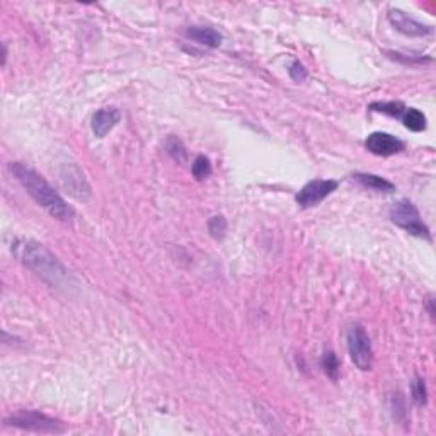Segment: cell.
Returning <instances> with one entry per match:
<instances>
[{
    "label": "cell",
    "mask_w": 436,
    "mask_h": 436,
    "mask_svg": "<svg viewBox=\"0 0 436 436\" xmlns=\"http://www.w3.org/2000/svg\"><path fill=\"white\" fill-rule=\"evenodd\" d=\"M10 252L22 266L55 288H70L76 281L65 264L50 249L33 238L16 237L10 244Z\"/></svg>",
    "instance_id": "obj_1"
},
{
    "label": "cell",
    "mask_w": 436,
    "mask_h": 436,
    "mask_svg": "<svg viewBox=\"0 0 436 436\" xmlns=\"http://www.w3.org/2000/svg\"><path fill=\"white\" fill-rule=\"evenodd\" d=\"M10 173H12L14 177L19 181L22 188L28 191V195L31 196L41 208H44L51 217L60 220V222H72L73 218L72 207H69L67 201L55 191L53 186H51L43 176H40L35 169H31V167L26 166V164L22 162H12L10 164Z\"/></svg>",
    "instance_id": "obj_2"
},
{
    "label": "cell",
    "mask_w": 436,
    "mask_h": 436,
    "mask_svg": "<svg viewBox=\"0 0 436 436\" xmlns=\"http://www.w3.org/2000/svg\"><path fill=\"white\" fill-rule=\"evenodd\" d=\"M6 426L17 428V430L33 431V433H63L65 424L60 419L43 415L40 411H19L6 417Z\"/></svg>",
    "instance_id": "obj_3"
},
{
    "label": "cell",
    "mask_w": 436,
    "mask_h": 436,
    "mask_svg": "<svg viewBox=\"0 0 436 436\" xmlns=\"http://www.w3.org/2000/svg\"><path fill=\"white\" fill-rule=\"evenodd\" d=\"M389 217L397 227L404 229L411 236L431 241L430 229H428V225L421 218L419 210L409 200H401L397 203H394L389 211Z\"/></svg>",
    "instance_id": "obj_4"
},
{
    "label": "cell",
    "mask_w": 436,
    "mask_h": 436,
    "mask_svg": "<svg viewBox=\"0 0 436 436\" xmlns=\"http://www.w3.org/2000/svg\"><path fill=\"white\" fill-rule=\"evenodd\" d=\"M346 341H348L349 358L356 365V368H360L361 372L372 370V365H374V349H372L370 336L365 331V327L361 324H353L349 327Z\"/></svg>",
    "instance_id": "obj_5"
},
{
    "label": "cell",
    "mask_w": 436,
    "mask_h": 436,
    "mask_svg": "<svg viewBox=\"0 0 436 436\" xmlns=\"http://www.w3.org/2000/svg\"><path fill=\"white\" fill-rule=\"evenodd\" d=\"M58 181L62 188L69 193L72 198L79 201H87L92 196V189L89 181L85 179V174L77 164L67 162L62 164L58 169Z\"/></svg>",
    "instance_id": "obj_6"
},
{
    "label": "cell",
    "mask_w": 436,
    "mask_h": 436,
    "mask_svg": "<svg viewBox=\"0 0 436 436\" xmlns=\"http://www.w3.org/2000/svg\"><path fill=\"white\" fill-rule=\"evenodd\" d=\"M338 186V181H334V179H314L298 191L295 200L302 208H312L326 200L329 195H333Z\"/></svg>",
    "instance_id": "obj_7"
},
{
    "label": "cell",
    "mask_w": 436,
    "mask_h": 436,
    "mask_svg": "<svg viewBox=\"0 0 436 436\" xmlns=\"http://www.w3.org/2000/svg\"><path fill=\"white\" fill-rule=\"evenodd\" d=\"M387 19H389L396 31L402 33L406 36H411V38H423V36H428L433 33L431 26L416 21L415 17L408 16V14L399 9H390L389 14H387Z\"/></svg>",
    "instance_id": "obj_8"
},
{
    "label": "cell",
    "mask_w": 436,
    "mask_h": 436,
    "mask_svg": "<svg viewBox=\"0 0 436 436\" xmlns=\"http://www.w3.org/2000/svg\"><path fill=\"white\" fill-rule=\"evenodd\" d=\"M365 147H367L370 154L378 155V157H390V155L401 154L406 148V145L404 141L390 135V133L375 132L368 135V139L365 140Z\"/></svg>",
    "instance_id": "obj_9"
},
{
    "label": "cell",
    "mask_w": 436,
    "mask_h": 436,
    "mask_svg": "<svg viewBox=\"0 0 436 436\" xmlns=\"http://www.w3.org/2000/svg\"><path fill=\"white\" fill-rule=\"evenodd\" d=\"M119 121H121V111L118 107H101L99 111H96L94 116H92V133L98 139H104Z\"/></svg>",
    "instance_id": "obj_10"
},
{
    "label": "cell",
    "mask_w": 436,
    "mask_h": 436,
    "mask_svg": "<svg viewBox=\"0 0 436 436\" xmlns=\"http://www.w3.org/2000/svg\"><path fill=\"white\" fill-rule=\"evenodd\" d=\"M186 36L195 43L208 48H218L223 41V36L217 29L208 28V26H191L189 29H186Z\"/></svg>",
    "instance_id": "obj_11"
},
{
    "label": "cell",
    "mask_w": 436,
    "mask_h": 436,
    "mask_svg": "<svg viewBox=\"0 0 436 436\" xmlns=\"http://www.w3.org/2000/svg\"><path fill=\"white\" fill-rule=\"evenodd\" d=\"M353 179L361 184L363 188L372 189V191H378V193H394L396 191V186L390 181H387L385 177H380L377 174H368V173H356Z\"/></svg>",
    "instance_id": "obj_12"
},
{
    "label": "cell",
    "mask_w": 436,
    "mask_h": 436,
    "mask_svg": "<svg viewBox=\"0 0 436 436\" xmlns=\"http://www.w3.org/2000/svg\"><path fill=\"white\" fill-rule=\"evenodd\" d=\"M401 119L406 128L411 130V132L419 133L423 130H426V116L419 110H416V107H408Z\"/></svg>",
    "instance_id": "obj_13"
},
{
    "label": "cell",
    "mask_w": 436,
    "mask_h": 436,
    "mask_svg": "<svg viewBox=\"0 0 436 436\" xmlns=\"http://www.w3.org/2000/svg\"><path fill=\"white\" fill-rule=\"evenodd\" d=\"M166 152L169 154V157L176 160L177 164L188 162V150H186V145L182 143V140L177 139V137H169V139H167Z\"/></svg>",
    "instance_id": "obj_14"
},
{
    "label": "cell",
    "mask_w": 436,
    "mask_h": 436,
    "mask_svg": "<svg viewBox=\"0 0 436 436\" xmlns=\"http://www.w3.org/2000/svg\"><path fill=\"white\" fill-rule=\"evenodd\" d=\"M370 110L377 111V113L387 114V116L401 119L408 107H406L402 103H399V101H390V103H374L370 106Z\"/></svg>",
    "instance_id": "obj_15"
},
{
    "label": "cell",
    "mask_w": 436,
    "mask_h": 436,
    "mask_svg": "<svg viewBox=\"0 0 436 436\" xmlns=\"http://www.w3.org/2000/svg\"><path fill=\"white\" fill-rule=\"evenodd\" d=\"M320 367H322L324 374L329 378L338 380L339 378V372H341V363H339L336 353L334 351H326L322 355V360H320Z\"/></svg>",
    "instance_id": "obj_16"
},
{
    "label": "cell",
    "mask_w": 436,
    "mask_h": 436,
    "mask_svg": "<svg viewBox=\"0 0 436 436\" xmlns=\"http://www.w3.org/2000/svg\"><path fill=\"white\" fill-rule=\"evenodd\" d=\"M191 173L198 181H204L207 177H210L211 173H213L210 159L204 157V155H198V157L195 159V162H193Z\"/></svg>",
    "instance_id": "obj_17"
},
{
    "label": "cell",
    "mask_w": 436,
    "mask_h": 436,
    "mask_svg": "<svg viewBox=\"0 0 436 436\" xmlns=\"http://www.w3.org/2000/svg\"><path fill=\"white\" fill-rule=\"evenodd\" d=\"M412 389V399H415V402L417 406H426L428 402V389H426V382H424L421 377H416L415 382H412L411 385Z\"/></svg>",
    "instance_id": "obj_18"
},
{
    "label": "cell",
    "mask_w": 436,
    "mask_h": 436,
    "mask_svg": "<svg viewBox=\"0 0 436 436\" xmlns=\"http://www.w3.org/2000/svg\"><path fill=\"white\" fill-rule=\"evenodd\" d=\"M208 230H210L211 237L222 238L227 234V220L222 215H215L208 220Z\"/></svg>",
    "instance_id": "obj_19"
},
{
    "label": "cell",
    "mask_w": 436,
    "mask_h": 436,
    "mask_svg": "<svg viewBox=\"0 0 436 436\" xmlns=\"http://www.w3.org/2000/svg\"><path fill=\"white\" fill-rule=\"evenodd\" d=\"M288 73H290V77H292V79L295 80V82H302V80L307 79V69H305V67L302 65V63L298 62V60H295V62H293L292 65H290Z\"/></svg>",
    "instance_id": "obj_20"
},
{
    "label": "cell",
    "mask_w": 436,
    "mask_h": 436,
    "mask_svg": "<svg viewBox=\"0 0 436 436\" xmlns=\"http://www.w3.org/2000/svg\"><path fill=\"white\" fill-rule=\"evenodd\" d=\"M428 308H430V314H431V317H435V308H433V298H430V300H428Z\"/></svg>",
    "instance_id": "obj_21"
}]
</instances>
